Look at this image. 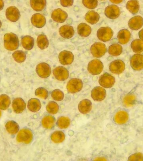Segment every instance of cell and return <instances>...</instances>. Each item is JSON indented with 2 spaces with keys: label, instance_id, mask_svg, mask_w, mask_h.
<instances>
[{
  "label": "cell",
  "instance_id": "cell-49",
  "mask_svg": "<svg viewBox=\"0 0 143 161\" xmlns=\"http://www.w3.org/2000/svg\"><path fill=\"white\" fill-rule=\"evenodd\" d=\"M1 26H2V22H1V20H0V29L1 28Z\"/></svg>",
  "mask_w": 143,
  "mask_h": 161
},
{
  "label": "cell",
  "instance_id": "cell-6",
  "mask_svg": "<svg viewBox=\"0 0 143 161\" xmlns=\"http://www.w3.org/2000/svg\"><path fill=\"white\" fill-rule=\"evenodd\" d=\"M33 137V133L31 130L29 129L24 128L21 130L19 132L16 139L18 142L28 144L32 141Z\"/></svg>",
  "mask_w": 143,
  "mask_h": 161
},
{
  "label": "cell",
  "instance_id": "cell-16",
  "mask_svg": "<svg viewBox=\"0 0 143 161\" xmlns=\"http://www.w3.org/2000/svg\"><path fill=\"white\" fill-rule=\"evenodd\" d=\"M105 14L109 18L114 19L117 18L120 15V9L116 5H110L105 8Z\"/></svg>",
  "mask_w": 143,
  "mask_h": 161
},
{
  "label": "cell",
  "instance_id": "cell-23",
  "mask_svg": "<svg viewBox=\"0 0 143 161\" xmlns=\"http://www.w3.org/2000/svg\"><path fill=\"white\" fill-rule=\"evenodd\" d=\"M92 104L91 102L89 99H83L79 103L78 108L80 113L86 114L91 110Z\"/></svg>",
  "mask_w": 143,
  "mask_h": 161
},
{
  "label": "cell",
  "instance_id": "cell-18",
  "mask_svg": "<svg viewBox=\"0 0 143 161\" xmlns=\"http://www.w3.org/2000/svg\"><path fill=\"white\" fill-rule=\"evenodd\" d=\"M59 33L61 37L65 39H70L74 36L75 31L72 26L65 25L59 29Z\"/></svg>",
  "mask_w": 143,
  "mask_h": 161
},
{
  "label": "cell",
  "instance_id": "cell-30",
  "mask_svg": "<svg viewBox=\"0 0 143 161\" xmlns=\"http://www.w3.org/2000/svg\"><path fill=\"white\" fill-rule=\"evenodd\" d=\"M55 118L51 115H47L44 117L42 120L43 126L46 129H51L55 125Z\"/></svg>",
  "mask_w": 143,
  "mask_h": 161
},
{
  "label": "cell",
  "instance_id": "cell-50",
  "mask_svg": "<svg viewBox=\"0 0 143 161\" xmlns=\"http://www.w3.org/2000/svg\"><path fill=\"white\" fill-rule=\"evenodd\" d=\"M1 110H0V117H1Z\"/></svg>",
  "mask_w": 143,
  "mask_h": 161
},
{
  "label": "cell",
  "instance_id": "cell-47",
  "mask_svg": "<svg viewBox=\"0 0 143 161\" xmlns=\"http://www.w3.org/2000/svg\"><path fill=\"white\" fill-rule=\"evenodd\" d=\"M139 35L140 40L143 41V29L139 31Z\"/></svg>",
  "mask_w": 143,
  "mask_h": 161
},
{
  "label": "cell",
  "instance_id": "cell-7",
  "mask_svg": "<svg viewBox=\"0 0 143 161\" xmlns=\"http://www.w3.org/2000/svg\"><path fill=\"white\" fill-rule=\"evenodd\" d=\"M115 78L107 73L101 75L99 79V84L105 88H111L115 84Z\"/></svg>",
  "mask_w": 143,
  "mask_h": 161
},
{
  "label": "cell",
  "instance_id": "cell-3",
  "mask_svg": "<svg viewBox=\"0 0 143 161\" xmlns=\"http://www.w3.org/2000/svg\"><path fill=\"white\" fill-rule=\"evenodd\" d=\"M90 52L94 57L100 58L105 55L107 52L106 46L101 42H95L90 47Z\"/></svg>",
  "mask_w": 143,
  "mask_h": 161
},
{
  "label": "cell",
  "instance_id": "cell-45",
  "mask_svg": "<svg viewBox=\"0 0 143 161\" xmlns=\"http://www.w3.org/2000/svg\"><path fill=\"white\" fill-rule=\"evenodd\" d=\"M73 0H60L61 6L65 7H69L72 6Z\"/></svg>",
  "mask_w": 143,
  "mask_h": 161
},
{
  "label": "cell",
  "instance_id": "cell-28",
  "mask_svg": "<svg viewBox=\"0 0 143 161\" xmlns=\"http://www.w3.org/2000/svg\"><path fill=\"white\" fill-rule=\"evenodd\" d=\"M21 43L23 47L26 50H31L34 45V40L31 36H25L21 39Z\"/></svg>",
  "mask_w": 143,
  "mask_h": 161
},
{
  "label": "cell",
  "instance_id": "cell-19",
  "mask_svg": "<svg viewBox=\"0 0 143 161\" xmlns=\"http://www.w3.org/2000/svg\"><path fill=\"white\" fill-rule=\"evenodd\" d=\"M128 25L131 30H137L143 25V18L141 16H136L130 19L128 22Z\"/></svg>",
  "mask_w": 143,
  "mask_h": 161
},
{
  "label": "cell",
  "instance_id": "cell-48",
  "mask_svg": "<svg viewBox=\"0 0 143 161\" xmlns=\"http://www.w3.org/2000/svg\"><path fill=\"white\" fill-rule=\"evenodd\" d=\"M4 6V3L3 0H0V11L2 10Z\"/></svg>",
  "mask_w": 143,
  "mask_h": 161
},
{
  "label": "cell",
  "instance_id": "cell-25",
  "mask_svg": "<svg viewBox=\"0 0 143 161\" xmlns=\"http://www.w3.org/2000/svg\"><path fill=\"white\" fill-rule=\"evenodd\" d=\"M100 16L99 14L94 11H90L87 13L85 16V19L91 25L96 24L99 21Z\"/></svg>",
  "mask_w": 143,
  "mask_h": 161
},
{
  "label": "cell",
  "instance_id": "cell-51",
  "mask_svg": "<svg viewBox=\"0 0 143 161\" xmlns=\"http://www.w3.org/2000/svg\"><path fill=\"white\" fill-rule=\"evenodd\" d=\"M100 1H105V0H100Z\"/></svg>",
  "mask_w": 143,
  "mask_h": 161
},
{
  "label": "cell",
  "instance_id": "cell-9",
  "mask_svg": "<svg viewBox=\"0 0 143 161\" xmlns=\"http://www.w3.org/2000/svg\"><path fill=\"white\" fill-rule=\"evenodd\" d=\"M36 72L39 76L42 78H47L50 76L51 69L46 63H40L36 67Z\"/></svg>",
  "mask_w": 143,
  "mask_h": 161
},
{
  "label": "cell",
  "instance_id": "cell-15",
  "mask_svg": "<svg viewBox=\"0 0 143 161\" xmlns=\"http://www.w3.org/2000/svg\"><path fill=\"white\" fill-rule=\"evenodd\" d=\"M106 96V90L101 87H95L91 92L92 97L96 101H101L103 100Z\"/></svg>",
  "mask_w": 143,
  "mask_h": 161
},
{
  "label": "cell",
  "instance_id": "cell-33",
  "mask_svg": "<svg viewBox=\"0 0 143 161\" xmlns=\"http://www.w3.org/2000/svg\"><path fill=\"white\" fill-rule=\"evenodd\" d=\"M6 128L8 133L11 134H14L18 132L19 129V126L16 122L11 120L9 121L6 123Z\"/></svg>",
  "mask_w": 143,
  "mask_h": 161
},
{
  "label": "cell",
  "instance_id": "cell-22",
  "mask_svg": "<svg viewBox=\"0 0 143 161\" xmlns=\"http://www.w3.org/2000/svg\"><path fill=\"white\" fill-rule=\"evenodd\" d=\"M129 118L128 113L125 111L117 112L114 117V121L118 124H124L128 121Z\"/></svg>",
  "mask_w": 143,
  "mask_h": 161
},
{
  "label": "cell",
  "instance_id": "cell-37",
  "mask_svg": "<svg viewBox=\"0 0 143 161\" xmlns=\"http://www.w3.org/2000/svg\"><path fill=\"white\" fill-rule=\"evenodd\" d=\"M70 124V120L67 117L61 116L58 119L57 123V126L61 129H65L69 126Z\"/></svg>",
  "mask_w": 143,
  "mask_h": 161
},
{
  "label": "cell",
  "instance_id": "cell-12",
  "mask_svg": "<svg viewBox=\"0 0 143 161\" xmlns=\"http://www.w3.org/2000/svg\"><path fill=\"white\" fill-rule=\"evenodd\" d=\"M53 74L57 80L64 81L69 77V72L66 68L62 66L57 67L53 70Z\"/></svg>",
  "mask_w": 143,
  "mask_h": 161
},
{
  "label": "cell",
  "instance_id": "cell-44",
  "mask_svg": "<svg viewBox=\"0 0 143 161\" xmlns=\"http://www.w3.org/2000/svg\"><path fill=\"white\" fill-rule=\"evenodd\" d=\"M128 161H143V155L140 153L131 155L129 157Z\"/></svg>",
  "mask_w": 143,
  "mask_h": 161
},
{
  "label": "cell",
  "instance_id": "cell-11",
  "mask_svg": "<svg viewBox=\"0 0 143 161\" xmlns=\"http://www.w3.org/2000/svg\"><path fill=\"white\" fill-rule=\"evenodd\" d=\"M59 59L63 65H70L74 61V56L71 52L64 50L59 54Z\"/></svg>",
  "mask_w": 143,
  "mask_h": 161
},
{
  "label": "cell",
  "instance_id": "cell-21",
  "mask_svg": "<svg viewBox=\"0 0 143 161\" xmlns=\"http://www.w3.org/2000/svg\"><path fill=\"white\" fill-rule=\"evenodd\" d=\"M117 38L118 41L120 44L125 45L130 40V33L126 29L122 30L118 33Z\"/></svg>",
  "mask_w": 143,
  "mask_h": 161
},
{
  "label": "cell",
  "instance_id": "cell-10",
  "mask_svg": "<svg viewBox=\"0 0 143 161\" xmlns=\"http://www.w3.org/2000/svg\"><path fill=\"white\" fill-rule=\"evenodd\" d=\"M125 69V64L120 60H114L110 63L109 70L113 74H120L124 71Z\"/></svg>",
  "mask_w": 143,
  "mask_h": 161
},
{
  "label": "cell",
  "instance_id": "cell-46",
  "mask_svg": "<svg viewBox=\"0 0 143 161\" xmlns=\"http://www.w3.org/2000/svg\"><path fill=\"white\" fill-rule=\"evenodd\" d=\"M110 1L113 3L119 4L122 2L123 0H110Z\"/></svg>",
  "mask_w": 143,
  "mask_h": 161
},
{
  "label": "cell",
  "instance_id": "cell-29",
  "mask_svg": "<svg viewBox=\"0 0 143 161\" xmlns=\"http://www.w3.org/2000/svg\"><path fill=\"white\" fill-rule=\"evenodd\" d=\"M139 4L137 0H130L126 4V8L129 12L133 14H135L139 12Z\"/></svg>",
  "mask_w": 143,
  "mask_h": 161
},
{
  "label": "cell",
  "instance_id": "cell-1",
  "mask_svg": "<svg viewBox=\"0 0 143 161\" xmlns=\"http://www.w3.org/2000/svg\"><path fill=\"white\" fill-rule=\"evenodd\" d=\"M19 45L18 37L13 33H6L4 36V45L6 50L13 51L18 48Z\"/></svg>",
  "mask_w": 143,
  "mask_h": 161
},
{
  "label": "cell",
  "instance_id": "cell-4",
  "mask_svg": "<svg viewBox=\"0 0 143 161\" xmlns=\"http://www.w3.org/2000/svg\"><path fill=\"white\" fill-rule=\"evenodd\" d=\"M114 32L109 27H102L98 30L97 36L98 39L103 42L109 41L111 40Z\"/></svg>",
  "mask_w": 143,
  "mask_h": 161
},
{
  "label": "cell",
  "instance_id": "cell-32",
  "mask_svg": "<svg viewBox=\"0 0 143 161\" xmlns=\"http://www.w3.org/2000/svg\"><path fill=\"white\" fill-rule=\"evenodd\" d=\"M122 47L119 44H114L109 46V53L112 56H119L122 53Z\"/></svg>",
  "mask_w": 143,
  "mask_h": 161
},
{
  "label": "cell",
  "instance_id": "cell-26",
  "mask_svg": "<svg viewBox=\"0 0 143 161\" xmlns=\"http://www.w3.org/2000/svg\"><path fill=\"white\" fill-rule=\"evenodd\" d=\"M28 108L31 112H36L41 109V102L36 98L30 99L28 103Z\"/></svg>",
  "mask_w": 143,
  "mask_h": 161
},
{
  "label": "cell",
  "instance_id": "cell-39",
  "mask_svg": "<svg viewBox=\"0 0 143 161\" xmlns=\"http://www.w3.org/2000/svg\"><path fill=\"white\" fill-rule=\"evenodd\" d=\"M46 110L51 114H56L58 112L59 107L58 104L55 102H50L46 107Z\"/></svg>",
  "mask_w": 143,
  "mask_h": 161
},
{
  "label": "cell",
  "instance_id": "cell-5",
  "mask_svg": "<svg viewBox=\"0 0 143 161\" xmlns=\"http://www.w3.org/2000/svg\"><path fill=\"white\" fill-rule=\"evenodd\" d=\"M82 87L83 83L82 80L77 78L70 79L66 85L68 91L72 94L80 91Z\"/></svg>",
  "mask_w": 143,
  "mask_h": 161
},
{
  "label": "cell",
  "instance_id": "cell-8",
  "mask_svg": "<svg viewBox=\"0 0 143 161\" xmlns=\"http://www.w3.org/2000/svg\"><path fill=\"white\" fill-rule=\"evenodd\" d=\"M130 65L135 70H140L143 69V55L135 54L130 58Z\"/></svg>",
  "mask_w": 143,
  "mask_h": 161
},
{
  "label": "cell",
  "instance_id": "cell-41",
  "mask_svg": "<svg viewBox=\"0 0 143 161\" xmlns=\"http://www.w3.org/2000/svg\"><path fill=\"white\" fill-rule=\"evenodd\" d=\"M35 95L39 97L46 99L48 97V92L45 88L40 87L36 89Z\"/></svg>",
  "mask_w": 143,
  "mask_h": 161
},
{
  "label": "cell",
  "instance_id": "cell-40",
  "mask_svg": "<svg viewBox=\"0 0 143 161\" xmlns=\"http://www.w3.org/2000/svg\"><path fill=\"white\" fill-rule=\"evenodd\" d=\"M135 100V96L134 94H129L124 97V103L126 107H130L134 105Z\"/></svg>",
  "mask_w": 143,
  "mask_h": 161
},
{
  "label": "cell",
  "instance_id": "cell-34",
  "mask_svg": "<svg viewBox=\"0 0 143 161\" xmlns=\"http://www.w3.org/2000/svg\"><path fill=\"white\" fill-rule=\"evenodd\" d=\"M65 137V135L63 132L60 131H56L51 134V140L54 143H59L63 142Z\"/></svg>",
  "mask_w": 143,
  "mask_h": 161
},
{
  "label": "cell",
  "instance_id": "cell-17",
  "mask_svg": "<svg viewBox=\"0 0 143 161\" xmlns=\"http://www.w3.org/2000/svg\"><path fill=\"white\" fill-rule=\"evenodd\" d=\"M31 20L33 25L38 28L43 27L46 23L45 16L39 13L35 14L33 15Z\"/></svg>",
  "mask_w": 143,
  "mask_h": 161
},
{
  "label": "cell",
  "instance_id": "cell-42",
  "mask_svg": "<svg viewBox=\"0 0 143 161\" xmlns=\"http://www.w3.org/2000/svg\"><path fill=\"white\" fill-rule=\"evenodd\" d=\"M51 96L54 100L57 101H61L63 100L64 97L63 92L59 89L54 90L51 93Z\"/></svg>",
  "mask_w": 143,
  "mask_h": 161
},
{
  "label": "cell",
  "instance_id": "cell-20",
  "mask_svg": "<svg viewBox=\"0 0 143 161\" xmlns=\"http://www.w3.org/2000/svg\"><path fill=\"white\" fill-rule=\"evenodd\" d=\"M26 103L22 98H16L13 102V109L14 112L17 114L22 113L26 108Z\"/></svg>",
  "mask_w": 143,
  "mask_h": 161
},
{
  "label": "cell",
  "instance_id": "cell-14",
  "mask_svg": "<svg viewBox=\"0 0 143 161\" xmlns=\"http://www.w3.org/2000/svg\"><path fill=\"white\" fill-rule=\"evenodd\" d=\"M67 14L61 8H57L53 11L51 18L55 22L62 23L67 18Z\"/></svg>",
  "mask_w": 143,
  "mask_h": 161
},
{
  "label": "cell",
  "instance_id": "cell-13",
  "mask_svg": "<svg viewBox=\"0 0 143 161\" xmlns=\"http://www.w3.org/2000/svg\"><path fill=\"white\" fill-rule=\"evenodd\" d=\"M6 18L10 21L16 22L19 19L21 14L18 9L14 6L8 8L6 11Z\"/></svg>",
  "mask_w": 143,
  "mask_h": 161
},
{
  "label": "cell",
  "instance_id": "cell-31",
  "mask_svg": "<svg viewBox=\"0 0 143 161\" xmlns=\"http://www.w3.org/2000/svg\"><path fill=\"white\" fill-rule=\"evenodd\" d=\"M38 46L41 50H44L48 47L49 40L47 37L44 34H41L38 36L37 39Z\"/></svg>",
  "mask_w": 143,
  "mask_h": 161
},
{
  "label": "cell",
  "instance_id": "cell-36",
  "mask_svg": "<svg viewBox=\"0 0 143 161\" xmlns=\"http://www.w3.org/2000/svg\"><path fill=\"white\" fill-rule=\"evenodd\" d=\"M11 104L10 97L6 94L0 96V109L4 110L7 109Z\"/></svg>",
  "mask_w": 143,
  "mask_h": 161
},
{
  "label": "cell",
  "instance_id": "cell-27",
  "mask_svg": "<svg viewBox=\"0 0 143 161\" xmlns=\"http://www.w3.org/2000/svg\"><path fill=\"white\" fill-rule=\"evenodd\" d=\"M30 5L35 11H41L46 7V0H30Z\"/></svg>",
  "mask_w": 143,
  "mask_h": 161
},
{
  "label": "cell",
  "instance_id": "cell-43",
  "mask_svg": "<svg viewBox=\"0 0 143 161\" xmlns=\"http://www.w3.org/2000/svg\"><path fill=\"white\" fill-rule=\"evenodd\" d=\"M82 3L87 8L93 9L97 7V0H82Z\"/></svg>",
  "mask_w": 143,
  "mask_h": 161
},
{
  "label": "cell",
  "instance_id": "cell-24",
  "mask_svg": "<svg viewBox=\"0 0 143 161\" xmlns=\"http://www.w3.org/2000/svg\"><path fill=\"white\" fill-rule=\"evenodd\" d=\"M91 28L87 24L82 23L77 26L78 34L82 37H87L91 33Z\"/></svg>",
  "mask_w": 143,
  "mask_h": 161
},
{
  "label": "cell",
  "instance_id": "cell-2",
  "mask_svg": "<svg viewBox=\"0 0 143 161\" xmlns=\"http://www.w3.org/2000/svg\"><path fill=\"white\" fill-rule=\"evenodd\" d=\"M103 69V63L98 59L91 60L88 64L87 70L93 75H98L102 72Z\"/></svg>",
  "mask_w": 143,
  "mask_h": 161
},
{
  "label": "cell",
  "instance_id": "cell-38",
  "mask_svg": "<svg viewBox=\"0 0 143 161\" xmlns=\"http://www.w3.org/2000/svg\"><path fill=\"white\" fill-rule=\"evenodd\" d=\"M12 56L15 61L19 63L24 62L26 57V53L21 50L14 52L12 54Z\"/></svg>",
  "mask_w": 143,
  "mask_h": 161
},
{
  "label": "cell",
  "instance_id": "cell-35",
  "mask_svg": "<svg viewBox=\"0 0 143 161\" xmlns=\"http://www.w3.org/2000/svg\"><path fill=\"white\" fill-rule=\"evenodd\" d=\"M131 47L133 51L135 53H140L143 52V41L136 39L131 42Z\"/></svg>",
  "mask_w": 143,
  "mask_h": 161
}]
</instances>
